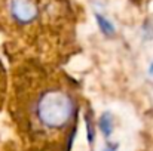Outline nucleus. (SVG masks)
<instances>
[{
	"label": "nucleus",
	"mask_w": 153,
	"mask_h": 151,
	"mask_svg": "<svg viewBox=\"0 0 153 151\" xmlns=\"http://www.w3.org/2000/svg\"><path fill=\"white\" fill-rule=\"evenodd\" d=\"M7 113L24 151H71L79 127L82 89L61 65L15 58Z\"/></svg>",
	"instance_id": "nucleus-1"
},
{
	"label": "nucleus",
	"mask_w": 153,
	"mask_h": 151,
	"mask_svg": "<svg viewBox=\"0 0 153 151\" xmlns=\"http://www.w3.org/2000/svg\"><path fill=\"white\" fill-rule=\"evenodd\" d=\"M9 15L18 27H30L40 18L39 6L33 0H10Z\"/></svg>",
	"instance_id": "nucleus-2"
},
{
	"label": "nucleus",
	"mask_w": 153,
	"mask_h": 151,
	"mask_svg": "<svg viewBox=\"0 0 153 151\" xmlns=\"http://www.w3.org/2000/svg\"><path fill=\"white\" fill-rule=\"evenodd\" d=\"M9 73L0 58V113L3 107L7 104V96H9Z\"/></svg>",
	"instance_id": "nucleus-3"
},
{
	"label": "nucleus",
	"mask_w": 153,
	"mask_h": 151,
	"mask_svg": "<svg viewBox=\"0 0 153 151\" xmlns=\"http://www.w3.org/2000/svg\"><path fill=\"white\" fill-rule=\"evenodd\" d=\"M113 127H114V120L111 117L110 113H104L101 117L98 119V129L105 138H108L113 133Z\"/></svg>",
	"instance_id": "nucleus-4"
},
{
	"label": "nucleus",
	"mask_w": 153,
	"mask_h": 151,
	"mask_svg": "<svg viewBox=\"0 0 153 151\" xmlns=\"http://www.w3.org/2000/svg\"><path fill=\"white\" fill-rule=\"evenodd\" d=\"M95 19H97V24H98V27L104 36H113L116 33V28L108 18L102 16L101 13H95Z\"/></svg>",
	"instance_id": "nucleus-5"
},
{
	"label": "nucleus",
	"mask_w": 153,
	"mask_h": 151,
	"mask_svg": "<svg viewBox=\"0 0 153 151\" xmlns=\"http://www.w3.org/2000/svg\"><path fill=\"white\" fill-rule=\"evenodd\" d=\"M102 151H117V145L116 144H110L108 141H107V144H105V148Z\"/></svg>",
	"instance_id": "nucleus-6"
},
{
	"label": "nucleus",
	"mask_w": 153,
	"mask_h": 151,
	"mask_svg": "<svg viewBox=\"0 0 153 151\" xmlns=\"http://www.w3.org/2000/svg\"><path fill=\"white\" fill-rule=\"evenodd\" d=\"M147 74H149V77H152L153 79V61L149 64V68H147Z\"/></svg>",
	"instance_id": "nucleus-7"
},
{
	"label": "nucleus",
	"mask_w": 153,
	"mask_h": 151,
	"mask_svg": "<svg viewBox=\"0 0 153 151\" xmlns=\"http://www.w3.org/2000/svg\"><path fill=\"white\" fill-rule=\"evenodd\" d=\"M21 151H24V150H21Z\"/></svg>",
	"instance_id": "nucleus-8"
}]
</instances>
